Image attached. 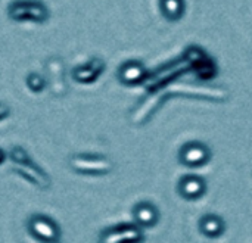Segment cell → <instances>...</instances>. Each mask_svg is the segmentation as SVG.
I'll list each match as a JSON object with an SVG mask.
<instances>
[{"mask_svg": "<svg viewBox=\"0 0 252 243\" xmlns=\"http://www.w3.org/2000/svg\"><path fill=\"white\" fill-rule=\"evenodd\" d=\"M183 59L202 80H211L217 75L219 68L216 62L211 58H208V55L198 46L188 47L186 53L183 55Z\"/></svg>", "mask_w": 252, "mask_h": 243, "instance_id": "ba28073f", "label": "cell"}, {"mask_svg": "<svg viewBox=\"0 0 252 243\" xmlns=\"http://www.w3.org/2000/svg\"><path fill=\"white\" fill-rule=\"evenodd\" d=\"M46 68V87L55 97H63L68 93V84L65 80V65L61 58L52 56L44 63Z\"/></svg>", "mask_w": 252, "mask_h": 243, "instance_id": "8992f818", "label": "cell"}, {"mask_svg": "<svg viewBox=\"0 0 252 243\" xmlns=\"http://www.w3.org/2000/svg\"><path fill=\"white\" fill-rule=\"evenodd\" d=\"M27 230L31 238L40 242L56 243L61 241L62 236L59 224L44 214H32L27 220Z\"/></svg>", "mask_w": 252, "mask_h": 243, "instance_id": "277c9868", "label": "cell"}, {"mask_svg": "<svg viewBox=\"0 0 252 243\" xmlns=\"http://www.w3.org/2000/svg\"><path fill=\"white\" fill-rule=\"evenodd\" d=\"M68 165L74 173L92 177H102L114 170V162L109 158L92 153H74L69 156Z\"/></svg>", "mask_w": 252, "mask_h": 243, "instance_id": "3957f363", "label": "cell"}, {"mask_svg": "<svg viewBox=\"0 0 252 243\" xmlns=\"http://www.w3.org/2000/svg\"><path fill=\"white\" fill-rule=\"evenodd\" d=\"M6 158H7V153H6V152H4V151H3V149L0 148V167H1L3 164H4Z\"/></svg>", "mask_w": 252, "mask_h": 243, "instance_id": "d6986e66", "label": "cell"}, {"mask_svg": "<svg viewBox=\"0 0 252 243\" xmlns=\"http://www.w3.org/2000/svg\"><path fill=\"white\" fill-rule=\"evenodd\" d=\"M198 227H199V232L205 238H210V239H217L223 236V233L226 232V223L217 214L202 215L198 221Z\"/></svg>", "mask_w": 252, "mask_h": 243, "instance_id": "9a60e30c", "label": "cell"}, {"mask_svg": "<svg viewBox=\"0 0 252 243\" xmlns=\"http://www.w3.org/2000/svg\"><path fill=\"white\" fill-rule=\"evenodd\" d=\"M7 16L15 22L44 24L49 21L50 12L40 0H12L7 6Z\"/></svg>", "mask_w": 252, "mask_h": 243, "instance_id": "7a4b0ae2", "label": "cell"}, {"mask_svg": "<svg viewBox=\"0 0 252 243\" xmlns=\"http://www.w3.org/2000/svg\"><path fill=\"white\" fill-rule=\"evenodd\" d=\"M25 83H27V87L32 93H41L46 89V78H44V75H41L38 72H34V71L30 72L25 77Z\"/></svg>", "mask_w": 252, "mask_h": 243, "instance_id": "e0dca14e", "label": "cell"}, {"mask_svg": "<svg viewBox=\"0 0 252 243\" xmlns=\"http://www.w3.org/2000/svg\"><path fill=\"white\" fill-rule=\"evenodd\" d=\"M105 69H106V62L99 56H93L86 63L75 66L71 75L78 84H93L99 80V77L105 72Z\"/></svg>", "mask_w": 252, "mask_h": 243, "instance_id": "30bf717a", "label": "cell"}, {"mask_svg": "<svg viewBox=\"0 0 252 243\" xmlns=\"http://www.w3.org/2000/svg\"><path fill=\"white\" fill-rule=\"evenodd\" d=\"M158 6L161 15L170 22H179L186 12L185 0H159Z\"/></svg>", "mask_w": 252, "mask_h": 243, "instance_id": "2e32d148", "label": "cell"}, {"mask_svg": "<svg viewBox=\"0 0 252 243\" xmlns=\"http://www.w3.org/2000/svg\"><path fill=\"white\" fill-rule=\"evenodd\" d=\"M168 90L173 94L207 99L213 102H226L229 99V91L217 86H199V84H190V83H179V84H171Z\"/></svg>", "mask_w": 252, "mask_h": 243, "instance_id": "5b68a950", "label": "cell"}, {"mask_svg": "<svg viewBox=\"0 0 252 243\" xmlns=\"http://www.w3.org/2000/svg\"><path fill=\"white\" fill-rule=\"evenodd\" d=\"M151 96L143 100H140L137 103V106H134V109L130 114V121L134 125H142L146 121H149V118L154 115V112L158 109V106L162 103L165 96H161V90H154L149 91Z\"/></svg>", "mask_w": 252, "mask_h": 243, "instance_id": "8fae6325", "label": "cell"}, {"mask_svg": "<svg viewBox=\"0 0 252 243\" xmlns=\"http://www.w3.org/2000/svg\"><path fill=\"white\" fill-rule=\"evenodd\" d=\"M10 115V106L4 102H0V121L7 120Z\"/></svg>", "mask_w": 252, "mask_h": 243, "instance_id": "ac0fdd59", "label": "cell"}, {"mask_svg": "<svg viewBox=\"0 0 252 243\" xmlns=\"http://www.w3.org/2000/svg\"><path fill=\"white\" fill-rule=\"evenodd\" d=\"M145 241L143 230L137 224H117L108 227L99 235V242L102 243H139Z\"/></svg>", "mask_w": 252, "mask_h": 243, "instance_id": "52a82bcc", "label": "cell"}, {"mask_svg": "<svg viewBox=\"0 0 252 243\" xmlns=\"http://www.w3.org/2000/svg\"><path fill=\"white\" fill-rule=\"evenodd\" d=\"M211 149L198 140L188 142L179 149V161L188 168H199L211 161Z\"/></svg>", "mask_w": 252, "mask_h": 243, "instance_id": "9c48e42d", "label": "cell"}, {"mask_svg": "<svg viewBox=\"0 0 252 243\" xmlns=\"http://www.w3.org/2000/svg\"><path fill=\"white\" fill-rule=\"evenodd\" d=\"M9 159L12 161V171L30 182L32 186H35L40 190H47L52 186V180L49 174L38 167L28 155V152L22 146H12L9 153Z\"/></svg>", "mask_w": 252, "mask_h": 243, "instance_id": "6da1fadb", "label": "cell"}, {"mask_svg": "<svg viewBox=\"0 0 252 243\" xmlns=\"http://www.w3.org/2000/svg\"><path fill=\"white\" fill-rule=\"evenodd\" d=\"M177 192L185 201H199L207 193V182L199 176H183L177 183Z\"/></svg>", "mask_w": 252, "mask_h": 243, "instance_id": "4fadbf2b", "label": "cell"}, {"mask_svg": "<svg viewBox=\"0 0 252 243\" xmlns=\"http://www.w3.org/2000/svg\"><path fill=\"white\" fill-rule=\"evenodd\" d=\"M133 218L142 229H149L159 221V210L149 201H140L133 207Z\"/></svg>", "mask_w": 252, "mask_h": 243, "instance_id": "5bb4252c", "label": "cell"}, {"mask_svg": "<svg viewBox=\"0 0 252 243\" xmlns=\"http://www.w3.org/2000/svg\"><path fill=\"white\" fill-rule=\"evenodd\" d=\"M117 77H118L120 83L124 86H130V87L139 86L146 81L148 69L140 61L130 59L120 65V68L117 71Z\"/></svg>", "mask_w": 252, "mask_h": 243, "instance_id": "7c38bea8", "label": "cell"}]
</instances>
